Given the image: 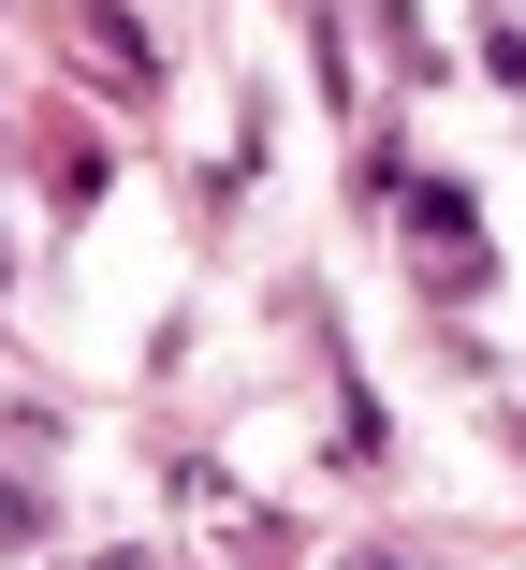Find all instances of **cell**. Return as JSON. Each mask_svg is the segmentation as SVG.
<instances>
[{
    "mask_svg": "<svg viewBox=\"0 0 526 570\" xmlns=\"http://www.w3.org/2000/svg\"><path fill=\"white\" fill-rule=\"evenodd\" d=\"M409 249H439V293H483V219H468V190H454V176L409 190Z\"/></svg>",
    "mask_w": 526,
    "mask_h": 570,
    "instance_id": "cell-1",
    "label": "cell"
},
{
    "mask_svg": "<svg viewBox=\"0 0 526 570\" xmlns=\"http://www.w3.org/2000/svg\"><path fill=\"white\" fill-rule=\"evenodd\" d=\"M88 45H102V88H161V59H147V30L118 0H88Z\"/></svg>",
    "mask_w": 526,
    "mask_h": 570,
    "instance_id": "cell-2",
    "label": "cell"
},
{
    "mask_svg": "<svg viewBox=\"0 0 526 570\" xmlns=\"http://www.w3.org/2000/svg\"><path fill=\"white\" fill-rule=\"evenodd\" d=\"M0 541H44V512H30V498H16V483H0Z\"/></svg>",
    "mask_w": 526,
    "mask_h": 570,
    "instance_id": "cell-3",
    "label": "cell"
}]
</instances>
